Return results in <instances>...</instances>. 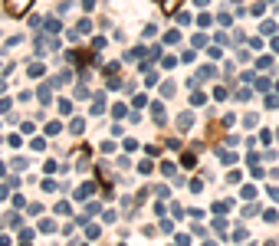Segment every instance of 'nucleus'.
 <instances>
[{"label":"nucleus","instance_id":"f257e3e1","mask_svg":"<svg viewBox=\"0 0 279 246\" xmlns=\"http://www.w3.org/2000/svg\"><path fill=\"white\" fill-rule=\"evenodd\" d=\"M4 7H7V13H10V17H23V13L33 7V0H7Z\"/></svg>","mask_w":279,"mask_h":246},{"label":"nucleus","instance_id":"f03ea898","mask_svg":"<svg viewBox=\"0 0 279 246\" xmlns=\"http://www.w3.org/2000/svg\"><path fill=\"white\" fill-rule=\"evenodd\" d=\"M178 7H181V0H161V10L164 13H174Z\"/></svg>","mask_w":279,"mask_h":246}]
</instances>
